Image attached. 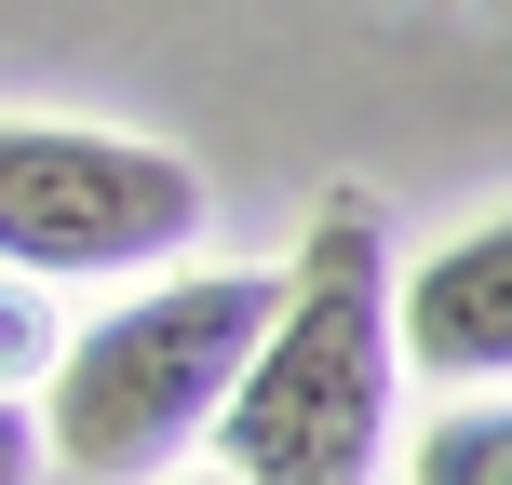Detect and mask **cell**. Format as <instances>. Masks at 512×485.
Masks as SVG:
<instances>
[{
  "mask_svg": "<svg viewBox=\"0 0 512 485\" xmlns=\"http://www.w3.org/2000/svg\"><path fill=\"white\" fill-rule=\"evenodd\" d=\"M391 230L364 189L310 216L297 270H283L270 337L243 351L230 405H216V459L230 485H378L391 459Z\"/></svg>",
  "mask_w": 512,
  "mask_h": 485,
  "instance_id": "obj_1",
  "label": "cell"
},
{
  "mask_svg": "<svg viewBox=\"0 0 512 485\" xmlns=\"http://www.w3.org/2000/svg\"><path fill=\"white\" fill-rule=\"evenodd\" d=\"M283 310V270H189V283H149L122 297L95 337L54 351V418H41V459L81 472V485H149L176 472L189 445L216 432L243 351L270 337Z\"/></svg>",
  "mask_w": 512,
  "mask_h": 485,
  "instance_id": "obj_2",
  "label": "cell"
},
{
  "mask_svg": "<svg viewBox=\"0 0 512 485\" xmlns=\"http://www.w3.org/2000/svg\"><path fill=\"white\" fill-rule=\"evenodd\" d=\"M203 243V176L149 135L95 122H0V270H162Z\"/></svg>",
  "mask_w": 512,
  "mask_h": 485,
  "instance_id": "obj_3",
  "label": "cell"
},
{
  "mask_svg": "<svg viewBox=\"0 0 512 485\" xmlns=\"http://www.w3.org/2000/svg\"><path fill=\"white\" fill-rule=\"evenodd\" d=\"M391 351L418 378H512V216H472L418 270H391Z\"/></svg>",
  "mask_w": 512,
  "mask_h": 485,
  "instance_id": "obj_4",
  "label": "cell"
},
{
  "mask_svg": "<svg viewBox=\"0 0 512 485\" xmlns=\"http://www.w3.org/2000/svg\"><path fill=\"white\" fill-rule=\"evenodd\" d=\"M405 485H512V405H459L405 445Z\"/></svg>",
  "mask_w": 512,
  "mask_h": 485,
  "instance_id": "obj_5",
  "label": "cell"
},
{
  "mask_svg": "<svg viewBox=\"0 0 512 485\" xmlns=\"http://www.w3.org/2000/svg\"><path fill=\"white\" fill-rule=\"evenodd\" d=\"M54 351H68V337H54V310H41V283H14V270H0V391H27V378H54Z\"/></svg>",
  "mask_w": 512,
  "mask_h": 485,
  "instance_id": "obj_6",
  "label": "cell"
},
{
  "mask_svg": "<svg viewBox=\"0 0 512 485\" xmlns=\"http://www.w3.org/2000/svg\"><path fill=\"white\" fill-rule=\"evenodd\" d=\"M27 472H41V432H27V405L0 391V485H27Z\"/></svg>",
  "mask_w": 512,
  "mask_h": 485,
  "instance_id": "obj_7",
  "label": "cell"
},
{
  "mask_svg": "<svg viewBox=\"0 0 512 485\" xmlns=\"http://www.w3.org/2000/svg\"><path fill=\"white\" fill-rule=\"evenodd\" d=\"M216 485H230V472H216Z\"/></svg>",
  "mask_w": 512,
  "mask_h": 485,
  "instance_id": "obj_8",
  "label": "cell"
}]
</instances>
